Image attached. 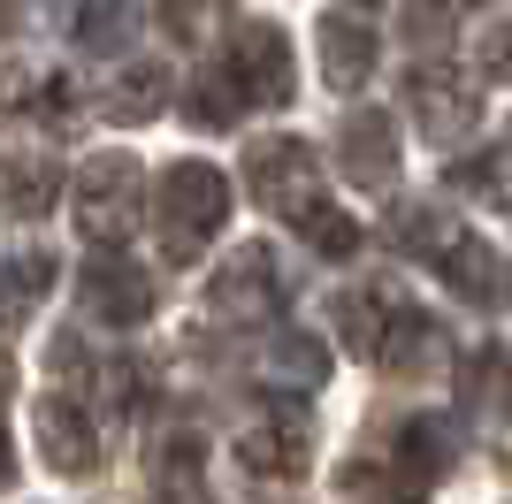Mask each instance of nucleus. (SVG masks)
I'll use <instances>...</instances> for the list:
<instances>
[{"instance_id": "f257e3e1", "label": "nucleus", "mask_w": 512, "mask_h": 504, "mask_svg": "<svg viewBox=\"0 0 512 504\" xmlns=\"http://www.w3.org/2000/svg\"><path fill=\"white\" fill-rule=\"evenodd\" d=\"M153 214H161V245H169V260H192V252L222 230V214H230V184H222L214 168L184 161V168H169V176H161Z\"/></svg>"}, {"instance_id": "f03ea898", "label": "nucleus", "mask_w": 512, "mask_h": 504, "mask_svg": "<svg viewBox=\"0 0 512 504\" xmlns=\"http://www.w3.org/2000/svg\"><path fill=\"white\" fill-rule=\"evenodd\" d=\"M253 184H260V199H268L276 214H291V222H306V214L321 207L314 153H306L299 138H260L253 146Z\"/></svg>"}, {"instance_id": "7ed1b4c3", "label": "nucleus", "mask_w": 512, "mask_h": 504, "mask_svg": "<svg viewBox=\"0 0 512 504\" xmlns=\"http://www.w3.org/2000/svg\"><path fill=\"white\" fill-rule=\"evenodd\" d=\"M85 298H92V314H100V321L130 329V321H146V306H153V275L138 268L130 252L100 245V252H92V268H85Z\"/></svg>"}, {"instance_id": "20e7f679", "label": "nucleus", "mask_w": 512, "mask_h": 504, "mask_svg": "<svg viewBox=\"0 0 512 504\" xmlns=\"http://www.w3.org/2000/svg\"><path fill=\"white\" fill-rule=\"evenodd\" d=\"M39 451L46 466H62V474H92L100 466V428L77 413V398H39Z\"/></svg>"}, {"instance_id": "39448f33", "label": "nucleus", "mask_w": 512, "mask_h": 504, "mask_svg": "<svg viewBox=\"0 0 512 504\" xmlns=\"http://www.w3.org/2000/svg\"><path fill=\"white\" fill-rule=\"evenodd\" d=\"M130 199H138V168L123 161V153H107V161H92L85 168V230L100 237V245H115L123 237V222H130Z\"/></svg>"}, {"instance_id": "423d86ee", "label": "nucleus", "mask_w": 512, "mask_h": 504, "mask_svg": "<svg viewBox=\"0 0 512 504\" xmlns=\"http://www.w3.org/2000/svg\"><path fill=\"white\" fill-rule=\"evenodd\" d=\"M214 314L222 321H268L276 314V268H268V252H237L230 268L214 275Z\"/></svg>"}, {"instance_id": "0eeeda50", "label": "nucleus", "mask_w": 512, "mask_h": 504, "mask_svg": "<svg viewBox=\"0 0 512 504\" xmlns=\"http://www.w3.org/2000/svg\"><path fill=\"white\" fill-rule=\"evenodd\" d=\"M222 62L237 69V84H245V100L253 107H276L283 92H291V54H283V39L276 31H268V23H253V31H245V39H237V54H222Z\"/></svg>"}, {"instance_id": "6e6552de", "label": "nucleus", "mask_w": 512, "mask_h": 504, "mask_svg": "<svg viewBox=\"0 0 512 504\" xmlns=\"http://www.w3.org/2000/svg\"><path fill=\"white\" fill-rule=\"evenodd\" d=\"M444 275H451V291H467L474 306H490V314L512 298V268L482 245V237H451L444 245Z\"/></svg>"}, {"instance_id": "1a4fd4ad", "label": "nucleus", "mask_w": 512, "mask_h": 504, "mask_svg": "<svg viewBox=\"0 0 512 504\" xmlns=\"http://www.w3.org/2000/svg\"><path fill=\"white\" fill-rule=\"evenodd\" d=\"M237 459L253 466V474H306V420H253L245 436H237Z\"/></svg>"}, {"instance_id": "9d476101", "label": "nucleus", "mask_w": 512, "mask_h": 504, "mask_svg": "<svg viewBox=\"0 0 512 504\" xmlns=\"http://www.w3.org/2000/svg\"><path fill=\"white\" fill-rule=\"evenodd\" d=\"M406 100L428 115V130H436V138H459V130L474 123V100H467V84H444V69H413Z\"/></svg>"}, {"instance_id": "9b49d317", "label": "nucleus", "mask_w": 512, "mask_h": 504, "mask_svg": "<svg viewBox=\"0 0 512 504\" xmlns=\"http://www.w3.org/2000/svg\"><path fill=\"white\" fill-rule=\"evenodd\" d=\"M467 413L505 428L512 420V352H474L467 359Z\"/></svg>"}, {"instance_id": "f8f14e48", "label": "nucleus", "mask_w": 512, "mask_h": 504, "mask_svg": "<svg viewBox=\"0 0 512 504\" xmlns=\"http://www.w3.org/2000/svg\"><path fill=\"white\" fill-rule=\"evenodd\" d=\"M46 199H54V168L31 161V153H8L0 161V214L31 222V214H46Z\"/></svg>"}, {"instance_id": "ddd939ff", "label": "nucleus", "mask_w": 512, "mask_h": 504, "mask_svg": "<svg viewBox=\"0 0 512 504\" xmlns=\"http://www.w3.org/2000/svg\"><path fill=\"white\" fill-rule=\"evenodd\" d=\"M46 283H54V260H46V252H16V260H0V329H16V321L46 298Z\"/></svg>"}, {"instance_id": "4468645a", "label": "nucleus", "mask_w": 512, "mask_h": 504, "mask_svg": "<svg viewBox=\"0 0 512 504\" xmlns=\"http://www.w3.org/2000/svg\"><path fill=\"white\" fill-rule=\"evenodd\" d=\"M321 54H329V84H360L367 54H375L367 16H329V23H321Z\"/></svg>"}, {"instance_id": "2eb2a0df", "label": "nucleus", "mask_w": 512, "mask_h": 504, "mask_svg": "<svg viewBox=\"0 0 512 504\" xmlns=\"http://www.w3.org/2000/svg\"><path fill=\"white\" fill-rule=\"evenodd\" d=\"M344 168H352L360 184H383L390 176V123L383 115H352V130H344Z\"/></svg>"}, {"instance_id": "dca6fc26", "label": "nucleus", "mask_w": 512, "mask_h": 504, "mask_svg": "<svg viewBox=\"0 0 512 504\" xmlns=\"http://www.w3.org/2000/svg\"><path fill=\"white\" fill-rule=\"evenodd\" d=\"M268 375L291 382V390H321V375H329V352H321L314 336H276V352H268Z\"/></svg>"}, {"instance_id": "f3484780", "label": "nucleus", "mask_w": 512, "mask_h": 504, "mask_svg": "<svg viewBox=\"0 0 512 504\" xmlns=\"http://www.w3.org/2000/svg\"><path fill=\"white\" fill-rule=\"evenodd\" d=\"M100 107H107V115H146V107H161V69H130Z\"/></svg>"}, {"instance_id": "a211bd4d", "label": "nucleus", "mask_w": 512, "mask_h": 504, "mask_svg": "<svg viewBox=\"0 0 512 504\" xmlns=\"http://www.w3.org/2000/svg\"><path fill=\"white\" fill-rule=\"evenodd\" d=\"M130 23H138L130 8H92V16H85V39H92V46H123Z\"/></svg>"}, {"instance_id": "6ab92c4d", "label": "nucleus", "mask_w": 512, "mask_h": 504, "mask_svg": "<svg viewBox=\"0 0 512 504\" xmlns=\"http://www.w3.org/2000/svg\"><path fill=\"white\" fill-rule=\"evenodd\" d=\"M214 16H222V0H169V23L184 31V39H199Z\"/></svg>"}, {"instance_id": "aec40b11", "label": "nucleus", "mask_w": 512, "mask_h": 504, "mask_svg": "<svg viewBox=\"0 0 512 504\" xmlns=\"http://www.w3.org/2000/svg\"><path fill=\"white\" fill-rule=\"evenodd\" d=\"M444 23H451V8H444V0H421V8H413V39H421V46H436V39H444Z\"/></svg>"}, {"instance_id": "412c9836", "label": "nucleus", "mask_w": 512, "mask_h": 504, "mask_svg": "<svg viewBox=\"0 0 512 504\" xmlns=\"http://www.w3.org/2000/svg\"><path fill=\"white\" fill-rule=\"evenodd\" d=\"M482 69H490V77H512V23L497 31L490 46H482Z\"/></svg>"}, {"instance_id": "4be33fe9", "label": "nucleus", "mask_w": 512, "mask_h": 504, "mask_svg": "<svg viewBox=\"0 0 512 504\" xmlns=\"http://www.w3.org/2000/svg\"><path fill=\"white\" fill-rule=\"evenodd\" d=\"M0 482H8V451H0Z\"/></svg>"}, {"instance_id": "5701e85b", "label": "nucleus", "mask_w": 512, "mask_h": 504, "mask_svg": "<svg viewBox=\"0 0 512 504\" xmlns=\"http://www.w3.org/2000/svg\"><path fill=\"white\" fill-rule=\"evenodd\" d=\"M0 390H8V367H0Z\"/></svg>"}]
</instances>
